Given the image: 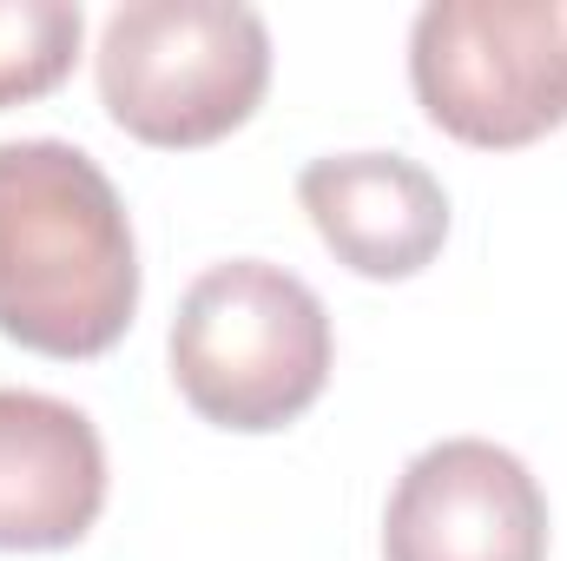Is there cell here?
I'll list each match as a JSON object with an SVG mask.
<instances>
[{
    "label": "cell",
    "mask_w": 567,
    "mask_h": 561,
    "mask_svg": "<svg viewBox=\"0 0 567 561\" xmlns=\"http://www.w3.org/2000/svg\"><path fill=\"white\" fill-rule=\"evenodd\" d=\"M106 120L158 152L238 133L271 86V27L245 0H120L93 47Z\"/></svg>",
    "instance_id": "cell-3"
},
{
    "label": "cell",
    "mask_w": 567,
    "mask_h": 561,
    "mask_svg": "<svg viewBox=\"0 0 567 561\" xmlns=\"http://www.w3.org/2000/svg\"><path fill=\"white\" fill-rule=\"evenodd\" d=\"M140 310V238L120 185L66 140H0V337L86 364Z\"/></svg>",
    "instance_id": "cell-1"
},
{
    "label": "cell",
    "mask_w": 567,
    "mask_h": 561,
    "mask_svg": "<svg viewBox=\"0 0 567 561\" xmlns=\"http://www.w3.org/2000/svg\"><path fill=\"white\" fill-rule=\"evenodd\" d=\"M106 509V442L47 390H0V555H47L93 536Z\"/></svg>",
    "instance_id": "cell-7"
},
{
    "label": "cell",
    "mask_w": 567,
    "mask_h": 561,
    "mask_svg": "<svg viewBox=\"0 0 567 561\" xmlns=\"http://www.w3.org/2000/svg\"><path fill=\"white\" fill-rule=\"evenodd\" d=\"M178 397L231 436H271L297 422L330 384V310L297 272L271 258H225L185 284L172 337Z\"/></svg>",
    "instance_id": "cell-2"
},
{
    "label": "cell",
    "mask_w": 567,
    "mask_h": 561,
    "mask_svg": "<svg viewBox=\"0 0 567 561\" xmlns=\"http://www.w3.org/2000/svg\"><path fill=\"white\" fill-rule=\"evenodd\" d=\"M383 561H548V496L488 436H442L390 489Z\"/></svg>",
    "instance_id": "cell-5"
},
{
    "label": "cell",
    "mask_w": 567,
    "mask_h": 561,
    "mask_svg": "<svg viewBox=\"0 0 567 561\" xmlns=\"http://www.w3.org/2000/svg\"><path fill=\"white\" fill-rule=\"evenodd\" d=\"M297 205L343 272L403 284L449 238V192L410 152H323L297 172Z\"/></svg>",
    "instance_id": "cell-6"
},
{
    "label": "cell",
    "mask_w": 567,
    "mask_h": 561,
    "mask_svg": "<svg viewBox=\"0 0 567 561\" xmlns=\"http://www.w3.org/2000/svg\"><path fill=\"white\" fill-rule=\"evenodd\" d=\"M410 86L435 133L515 152L567 126V0H429Z\"/></svg>",
    "instance_id": "cell-4"
},
{
    "label": "cell",
    "mask_w": 567,
    "mask_h": 561,
    "mask_svg": "<svg viewBox=\"0 0 567 561\" xmlns=\"http://www.w3.org/2000/svg\"><path fill=\"white\" fill-rule=\"evenodd\" d=\"M86 47L80 0H0V113L47 100Z\"/></svg>",
    "instance_id": "cell-8"
}]
</instances>
